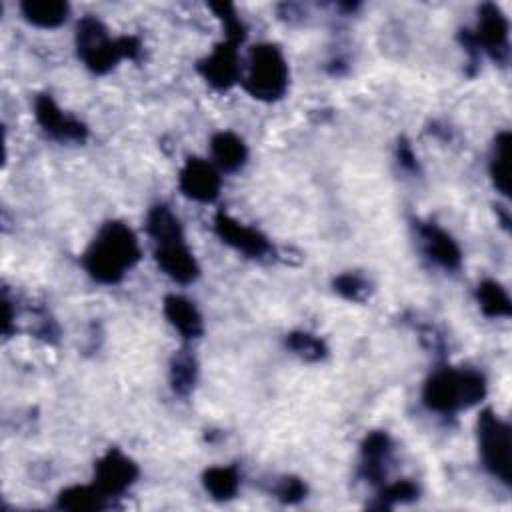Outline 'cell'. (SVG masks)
I'll return each mask as SVG.
<instances>
[{
    "label": "cell",
    "instance_id": "obj_1",
    "mask_svg": "<svg viewBox=\"0 0 512 512\" xmlns=\"http://www.w3.org/2000/svg\"><path fill=\"white\" fill-rule=\"evenodd\" d=\"M138 260V238L132 228L118 220L106 222L100 228L82 258L90 278L100 284H118Z\"/></svg>",
    "mask_w": 512,
    "mask_h": 512
},
{
    "label": "cell",
    "instance_id": "obj_2",
    "mask_svg": "<svg viewBox=\"0 0 512 512\" xmlns=\"http://www.w3.org/2000/svg\"><path fill=\"white\" fill-rule=\"evenodd\" d=\"M146 230L154 240V258L160 270L180 284L194 282L200 274L198 262L184 242L180 220L166 204L150 208Z\"/></svg>",
    "mask_w": 512,
    "mask_h": 512
},
{
    "label": "cell",
    "instance_id": "obj_3",
    "mask_svg": "<svg viewBox=\"0 0 512 512\" xmlns=\"http://www.w3.org/2000/svg\"><path fill=\"white\" fill-rule=\"evenodd\" d=\"M486 396V378L470 368H440L424 384L422 400L428 410L456 414Z\"/></svg>",
    "mask_w": 512,
    "mask_h": 512
},
{
    "label": "cell",
    "instance_id": "obj_4",
    "mask_svg": "<svg viewBox=\"0 0 512 512\" xmlns=\"http://www.w3.org/2000/svg\"><path fill=\"white\" fill-rule=\"evenodd\" d=\"M76 52L94 74L110 72L120 58H138L140 40L136 36L110 38L108 28L96 16H84L76 24Z\"/></svg>",
    "mask_w": 512,
    "mask_h": 512
},
{
    "label": "cell",
    "instance_id": "obj_5",
    "mask_svg": "<svg viewBox=\"0 0 512 512\" xmlns=\"http://www.w3.org/2000/svg\"><path fill=\"white\" fill-rule=\"evenodd\" d=\"M288 64L276 44H256L250 48L244 90L262 102L280 100L288 90Z\"/></svg>",
    "mask_w": 512,
    "mask_h": 512
},
{
    "label": "cell",
    "instance_id": "obj_6",
    "mask_svg": "<svg viewBox=\"0 0 512 512\" xmlns=\"http://www.w3.org/2000/svg\"><path fill=\"white\" fill-rule=\"evenodd\" d=\"M510 426L494 410H482L478 418V450L484 468L502 484H512Z\"/></svg>",
    "mask_w": 512,
    "mask_h": 512
},
{
    "label": "cell",
    "instance_id": "obj_7",
    "mask_svg": "<svg viewBox=\"0 0 512 512\" xmlns=\"http://www.w3.org/2000/svg\"><path fill=\"white\" fill-rule=\"evenodd\" d=\"M478 28L472 32L478 50H484L492 60L506 64L510 54V24L496 4H482L478 10Z\"/></svg>",
    "mask_w": 512,
    "mask_h": 512
},
{
    "label": "cell",
    "instance_id": "obj_8",
    "mask_svg": "<svg viewBox=\"0 0 512 512\" xmlns=\"http://www.w3.org/2000/svg\"><path fill=\"white\" fill-rule=\"evenodd\" d=\"M136 478L138 466L118 448H110L94 466V486L108 498L126 492Z\"/></svg>",
    "mask_w": 512,
    "mask_h": 512
},
{
    "label": "cell",
    "instance_id": "obj_9",
    "mask_svg": "<svg viewBox=\"0 0 512 512\" xmlns=\"http://www.w3.org/2000/svg\"><path fill=\"white\" fill-rule=\"evenodd\" d=\"M34 114L42 130L60 142H84L88 138L86 124L64 114L50 94L36 96Z\"/></svg>",
    "mask_w": 512,
    "mask_h": 512
},
{
    "label": "cell",
    "instance_id": "obj_10",
    "mask_svg": "<svg viewBox=\"0 0 512 512\" xmlns=\"http://www.w3.org/2000/svg\"><path fill=\"white\" fill-rule=\"evenodd\" d=\"M198 72L216 90H228L240 80V58L238 44L222 40L216 48L198 62Z\"/></svg>",
    "mask_w": 512,
    "mask_h": 512
},
{
    "label": "cell",
    "instance_id": "obj_11",
    "mask_svg": "<svg viewBox=\"0 0 512 512\" xmlns=\"http://www.w3.org/2000/svg\"><path fill=\"white\" fill-rule=\"evenodd\" d=\"M214 230L224 244L232 246L234 250L242 252L248 258H264L272 252V244L262 232H258L256 228L244 226L242 222L230 218L224 212H218L214 216Z\"/></svg>",
    "mask_w": 512,
    "mask_h": 512
},
{
    "label": "cell",
    "instance_id": "obj_12",
    "mask_svg": "<svg viewBox=\"0 0 512 512\" xmlns=\"http://www.w3.org/2000/svg\"><path fill=\"white\" fill-rule=\"evenodd\" d=\"M180 192L196 202H212L220 192V174L214 164L202 158H188L178 176Z\"/></svg>",
    "mask_w": 512,
    "mask_h": 512
},
{
    "label": "cell",
    "instance_id": "obj_13",
    "mask_svg": "<svg viewBox=\"0 0 512 512\" xmlns=\"http://www.w3.org/2000/svg\"><path fill=\"white\" fill-rule=\"evenodd\" d=\"M418 236L424 254L444 270H456L462 262V252L456 240L432 222H418Z\"/></svg>",
    "mask_w": 512,
    "mask_h": 512
},
{
    "label": "cell",
    "instance_id": "obj_14",
    "mask_svg": "<svg viewBox=\"0 0 512 512\" xmlns=\"http://www.w3.org/2000/svg\"><path fill=\"white\" fill-rule=\"evenodd\" d=\"M392 454V440L386 432H370L360 448V474L370 484H380L386 478V466Z\"/></svg>",
    "mask_w": 512,
    "mask_h": 512
},
{
    "label": "cell",
    "instance_id": "obj_15",
    "mask_svg": "<svg viewBox=\"0 0 512 512\" xmlns=\"http://www.w3.org/2000/svg\"><path fill=\"white\" fill-rule=\"evenodd\" d=\"M164 316L168 322L184 336V338H198L204 330L202 316L196 306L178 294H170L164 298Z\"/></svg>",
    "mask_w": 512,
    "mask_h": 512
},
{
    "label": "cell",
    "instance_id": "obj_16",
    "mask_svg": "<svg viewBox=\"0 0 512 512\" xmlns=\"http://www.w3.org/2000/svg\"><path fill=\"white\" fill-rule=\"evenodd\" d=\"M210 148H212V158L216 166L226 172H236L248 160V148L244 140L238 134L228 130L214 134L210 140Z\"/></svg>",
    "mask_w": 512,
    "mask_h": 512
},
{
    "label": "cell",
    "instance_id": "obj_17",
    "mask_svg": "<svg viewBox=\"0 0 512 512\" xmlns=\"http://www.w3.org/2000/svg\"><path fill=\"white\" fill-rule=\"evenodd\" d=\"M22 16L38 28H58L70 12V6L62 0H26L20 4Z\"/></svg>",
    "mask_w": 512,
    "mask_h": 512
},
{
    "label": "cell",
    "instance_id": "obj_18",
    "mask_svg": "<svg viewBox=\"0 0 512 512\" xmlns=\"http://www.w3.org/2000/svg\"><path fill=\"white\" fill-rule=\"evenodd\" d=\"M56 506L60 510H102L108 506V496H104L94 484L92 486H70L58 494Z\"/></svg>",
    "mask_w": 512,
    "mask_h": 512
},
{
    "label": "cell",
    "instance_id": "obj_19",
    "mask_svg": "<svg viewBox=\"0 0 512 512\" xmlns=\"http://www.w3.org/2000/svg\"><path fill=\"white\" fill-rule=\"evenodd\" d=\"M202 484L206 492L216 500H230L236 496L240 486V474L236 466H212L202 474Z\"/></svg>",
    "mask_w": 512,
    "mask_h": 512
},
{
    "label": "cell",
    "instance_id": "obj_20",
    "mask_svg": "<svg viewBox=\"0 0 512 512\" xmlns=\"http://www.w3.org/2000/svg\"><path fill=\"white\" fill-rule=\"evenodd\" d=\"M476 300L480 310L490 318H508L512 314V302L502 284L494 280H484L476 290Z\"/></svg>",
    "mask_w": 512,
    "mask_h": 512
},
{
    "label": "cell",
    "instance_id": "obj_21",
    "mask_svg": "<svg viewBox=\"0 0 512 512\" xmlns=\"http://www.w3.org/2000/svg\"><path fill=\"white\" fill-rule=\"evenodd\" d=\"M196 376H198V364H196L194 354L190 350L176 352V356L172 358V366H170L172 390L178 396H188L196 384Z\"/></svg>",
    "mask_w": 512,
    "mask_h": 512
},
{
    "label": "cell",
    "instance_id": "obj_22",
    "mask_svg": "<svg viewBox=\"0 0 512 512\" xmlns=\"http://www.w3.org/2000/svg\"><path fill=\"white\" fill-rule=\"evenodd\" d=\"M508 154H510V132L502 130L492 146L490 158V178L498 192L510 196V182H508Z\"/></svg>",
    "mask_w": 512,
    "mask_h": 512
},
{
    "label": "cell",
    "instance_id": "obj_23",
    "mask_svg": "<svg viewBox=\"0 0 512 512\" xmlns=\"http://www.w3.org/2000/svg\"><path fill=\"white\" fill-rule=\"evenodd\" d=\"M286 346L298 354L300 358L304 360H310V362H316V360H322L326 356V346L324 342L310 334V332H302V330H296V332H290L286 336Z\"/></svg>",
    "mask_w": 512,
    "mask_h": 512
},
{
    "label": "cell",
    "instance_id": "obj_24",
    "mask_svg": "<svg viewBox=\"0 0 512 512\" xmlns=\"http://www.w3.org/2000/svg\"><path fill=\"white\" fill-rule=\"evenodd\" d=\"M210 8H212L214 14L218 16V20L224 24V32H226V38H224V40H230V42H234V44L244 42V38H246V26H244V22L240 20V16L236 14L234 6L228 4V2H212Z\"/></svg>",
    "mask_w": 512,
    "mask_h": 512
},
{
    "label": "cell",
    "instance_id": "obj_25",
    "mask_svg": "<svg viewBox=\"0 0 512 512\" xmlns=\"http://www.w3.org/2000/svg\"><path fill=\"white\" fill-rule=\"evenodd\" d=\"M414 498H418V486L410 480H400V482H394V484H388L386 488H382L378 494V502L374 506L376 508H392L396 504L412 502Z\"/></svg>",
    "mask_w": 512,
    "mask_h": 512
},
{
    "label": "cell",
    "instance_id": "obj_26",
    "mask_svg": "<svg viewBox=\"0 0 512 512\" xmlns=\"http://www.w3.org/2000/svg\"><path fill=\"white\" fill-rule=\"evenodd\" d=\"M334 290L352 302H362L366 300V296L370 294V284L366 278H362L360 274L354 272H346L334 278Z\"/></svg>",
    "mask_w": 512,
    "mask_h": 512
},
{
    "label": "cell",
    "instance_id": "obj_27",
    "mask_svg": "<svg viewBox=\"0 0 512 512\" xmlns=\"http://www.w3.org/2000/svg\"><path fill=\"white\" fill-rule=\"evenodd\" d=\"M274 494L284 504H296L306 496V484L296 476H284L276 482Z\"/></svg>",
    "mask_w": 512,
    "mask_h": 512
},
{
    "label": "cell",
    "instance_id": "obj_28",
    "mask_svg": "<svg viewBox=\"0 0 512 512\" xmlns=\"http://www.w3.org/2000/svg\"><path fill=\"white\" fill-rule=\"evenodd\" d=\"M398 160H400V164H402L404 168H408V170H416V168H418L416 156H414L410 144L404 142V140L398 144Z\"/></svg>",
    "mask_w": 512,
    "mask_h": 512
}]
</instances>
